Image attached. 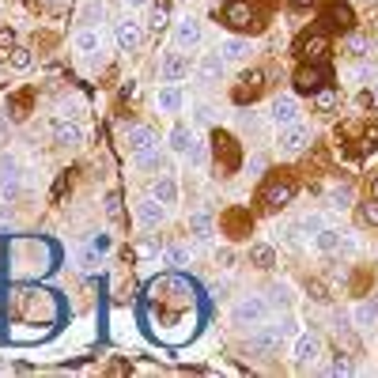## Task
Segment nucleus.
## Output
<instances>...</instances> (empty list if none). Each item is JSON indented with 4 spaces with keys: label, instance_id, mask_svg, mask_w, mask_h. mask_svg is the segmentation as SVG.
Returning a JSON list of instances; mask_svg holds the SVG:
<instances>
[{
    "label": "nucleus",
    "instance_id": "45",
    "mask_svg": "<svg viewBox=\"0 0 378 378\" xmlns=\"http://www.w3.org/2000/svg\"><path fill=\"white\" fill-rule=\"evenodd\" d=\"M106 212L118 216V193H106Z\"/></svg>",
    "mask_w": 378,
    "mask_h": 378
},
{
    "label": "nucleus",
    "instance_id": "6",
    "mask_svg": "<svg viewBox=\"0 0 378 378\" xmlns=\"http://www.w3.org/2000/svg\"><path fill=\"white\" fill-rule=\"evenodd\" d=\"M292 355H295L299 367H310V363H314L318 355H321V337H318V333H299Z\"/></svg>",
    "mask_w": 378,
    "mask_h": 378
},
{
    "label": "nucleus",
    "instance_id": "35",
    "mask_svg": "<svg viewBox=\"0 0 378 378\" xmlns=\"http://www.w3.org/2000/svg\"><path fill=\"white\" fill-rule=\"evenodd\" d=\"M216 151H219V155H224V159H231V163H239L235 140H231V137H224V132H216Z\"/></svg>",
    "mask_w": 378,
    "mask_h": 378
},
{
    "label": "nucleus",
    "instance_id": "29",
    "mask_svg": "<svg viewBox=\"0 0 378 378\" xmlns=\"http://www.w3.org/2000/svg\"><path fill=\"white\" fill-rule=\"evenodd\" d=\"M314 110H318V114H333V110H337V91H333V87L314 91Z\"/></svg>",
    "mask_w": 378,
    "mask_h": 378
},
{
    "label": "nucleus",
    "instance_id": "47",
    "mask_svg": "<svg viewBox=\"0 0 378 378\" xmlns=\"http://www.w3.org/2000/svg\"><path fill=\"white\" fill-rule=\"evenodd\" d=\"M121 4H129V8H144L148 0H121Z\"/></svg>",
    "mask_w": 378,
    "mask_h": 378
},
{
    "label": "nucleus",
    "instance_id": "39",
    "mask_svg": "<svg viewBox=\"0 0 378 378\" xmlns=\"http://www.w3.org/2000/svg\"><path fill=\"white\" fill-rule=\"evenodd\" d=\"M360 212H363V224H371V227H378V201L371 197L367 205H360Z\"/></svg>",
    "mask_w": 378,
    "mask_h": 378
},
{
    "label": "nucleus",
    "instance_id": "1",
    "mask_svg": "<svg viewBox=\"0 0 378 378\" xmlns=\"http://www.w3.org/2000/svg\"><path fill=\"white\" fill-rule=\"evenodd\" d=\"M269 310H273V303L265 295H246L235 303L231 318H235V326H261V321L269 318Z\"/></svg>",
    "mask_w": 378,
    "mask_h": 378
},
{
    "label": "nucleus",
    "instance_id": "17",
    "mask_svg": "<svg viewBox=\"0 0 378 378\" xmlns=\"http://www.w3.org/2000/svg\"><path fill=\"white\" fill-rule=\"evenodd\" d=\"M340 239H344V231L337 227H321L310 235V246H314L318 253H340Z\"/></svg>",
    "mask_w": 378,
    "mask_h": 378
},
{
    "label": "nucleus",
    "instance_id": "10",
    "mask_svg": "<svg viewBox=\"0 0 378 378\" xmlns=\"http://www.w3.org/2000/svg\"><path fill=\"white\" fill-rule=\"evenodd\" d=\"M224 69H227V61L219 57V53H205V57L197 61V80L201 84H219L224 80Z\"/></svg>",
    "mask_w": 378,
    "mask_h": 378
},
{
    "label": "nucleus",
    "instance_id": "34",
    "mask_svg": "<svg viewBox=\"0 0 378 378\" xmlns=\"http://www.w3.org/2000/svg\"><path fill=\"white\" fill-rule=\"evenodd\" d=\"M299 227H303V235H314V231L329 227V219L321 216V212H310V216H303V219H299Z\"/></svg>",
    "mask_w": 378,
    "mask_h": 378
},
{
    "label": "nucleus",
    "instance_id": "2",
    "mask_svg": "<svg viewBox=\"0 0 378 378\" xmlns=\"http://www.w3.org/2000/svg\"><path fill=\"white\" fill-rule=\"evenodd\" d=\"M224 23L235 27V30H253V27H261V23H258V12H253L250 0H227V4H224Z\"/></svg>",
    "mask_w": 378,
    "mask_h": 378
},
{
    "label": "nucleus",
    "instance_id": "16",
    "mask_svg": "<svg viewBox=\"0 0 378 378\" xmlns=\"http://www.w3.org/2000/svg\"><path fill=\"white\" fill-rule=\"evenodd\" d=\"M295 50H299V57H307V61L318 64V61H326V53H329V38L326 35H307Z\"/></svg>",
    "mask_w": 378,
    "mask_h": 378
},
{
    "label": "nucleus",
    "instance_id": "41",
    "mask_svg": "<svg viewBox=\"0 0 378 378\" xmlns=\"http://www.w3.org/2000/svg\"><path fill=\"white\" fill-rule=\"evenodd\" d=\"M326 371H329V374H352L355 367H352V360H337V363H329Z\"/></svg>",
    "mask_w": 378,
    "mask_h": 378
},
{
    "label": "nucleus",
    "instance_id": "25",
    "mask_svg": "<svg viewBox=\"0 0 378 378\" xmlns=\"http://www.w3.org/2000/svg\"><path fill=\"white\" fill-rule=\"evenodd\" d=\"M355 326H360V329H367V326H374V321H378V295L374 299H367V303H360V307H355Z\"/></svg>",
    "mask_w": 378,
    "mask_h": 378
},
{
    "label": "nucleus",
    "instance_id": "49",
    "mask_svg": "<svg viewBox=\"0 0 378 378\" xmlns=\"http://www.w3.org/2000/svg\"><path fill=\"white\" fill-rule=\"evenodd\" d=\"M4 132H8V129H4V121H0V140H4Z\"/></svg>",
    "mask_w": 378,
    "mask_h": 378
},
{
    "label": "nucleus",
    "instance_id": "11",
    "mask_svg": "<svg viewBox=\"0 0 378 378\" xmlns=\"http://www.w3.org/2000/svg\"><path fill=\"white\" fill-rule=\"evenodd\" d=\"M53 140H57L61 148H80V144H84V129L76 125V121H69V118H57V121H53Z\"/></svg>",
    "mask_w": 378,
    "mask_h": 378
},
{
    "label": "nucleus",
    "instance_id": "40",
    "mask_svg": "<svg viewBox=\"0 0 378 378\" xmlns=\"http://www.w3.org/2000/svg\"><path fill=\"white\" fill-rule=\"evenodd\" d=\"M151 27H155V30H163V27H166V0H159V4H155V12H151Z\"/></svg>",
    "mask_w": 378,
    "mask_h": 378
},
{
    "label": "nucleus",
    "instance_id": "21",
    "mask_svg": "<svg viewBox=\"0 0 378 378\" xmlns=\"http://www.w3.org/2000/svg\"><path fill=\"white\" fill-rule=\"evenodd\" d=\"M219 57L231 61V64H235V61H246V57H250V42H246V38H224Z\"/></svg>",
    "mask_w": 378,
    "mask_h": 378
},
{
    "label": "nucleus",
    "instance_id": "44",
    "mask_svg": "<svg viewBox=\"0 0 378 378\" xmlns=\"http://www.w3.org/2000/svg\"><path fill=\"white\" fill-rule=\"evenodd\" d=\"M197 121L208 125V121H212V106H197Z\"/></svg>",
    "mask_w": 378,
    "mask_h": 378
},
{
    "label": "nucleus",
    "instance_id": "18",
    "mask_svg": "<svg viewBox=\"0 0 378 378\" xmlns=\"http://www.w3.org/2000/svg\"><path fill=\"white\" fill-rule=\"evenodd\" d=\"M163 84H178V80H185V72H189V61L182 57V53H166L163 57Z\"/></svg>",
    "mask_w": 378,
    "mask_h": 378
},
{
    "label": "nucleus",
    "instance_id": "27",
    "mask_svg": "<svg viewBox=\"0 0 378 378\" xmlns=\"http://www.w3.org/2000/svg\"><path fill=\"white\" fill-rule=\"evenodd\" d=\"M103 16H106V4H103V0H87V4L80 8V23H84V27L103 23Z\"/></svg>",
    "mask_w": 378,
    "mask_h": 378
},
{
    "label": "nucleus",
    "instance_id": "22",
    "mask_svg": "<svg viewBox=\"0 0 378 378\" xmlns=\"http://www.w3.org/2000/svg\"><path fill=\"white\" fill-rule=\"evenodd\" d=\"M193 144H197V140H193V132H189L185 125H174V129H171V137H166V148L178 151V155H185L189 148H193Z\"/></svg>",
    "mask_w": 378,
    "mask_h": 378
},
{
    "label": "nucleus",
    "instance_id": "26",
    "mask_svg": "<svg viewBox=\"0 0 378 378\" xmlns=\"http://www.w3.org/2000/svg\"><path fill=\"white\" fill-rule=\"evenodd\" d=\"M250 261L258 265V269H273L276 265V250L269 242H258V246H250Z\"/></svg>",
    "mask_w": 378,
    "mask_h": 378
},
{
    "label": "nucleus",
    "instance_id": "3",
    "mask_svg": "<svg viewBox=\"0 0 378 378\" xmlns=\"http://www.w3.org/2000/svg\"><path fill=\"white\" fill-rule=\"evenodd\" d=\"M310 137H314V129L303 125V121H295V125H284V129H280L276 148H280V155H299V151L310 144Z\"/></svg>",
    "mask_w": 378,
    "mask_h": 378
},
{
    "label": "nucleus",
    "instance_id": "15",
    "mask_svg": "<svg viewBox=\"0 0 378 378\" xmlns=\"http://www.w3.org/2000/svg\"><path fill=\"white\" fill-rule=\"evenodd\" d=\"M125 140H129V148H132V151H148V148H159V132H155V129H148V125H129Z\"/></svg>",
    "mask_w": 378,
    "mask_h": 378
},
{
    "label": "nucleus",
    "instance_id": "48",
    "mask_svg": "<svg viewBox=\"0 0 378 378\" xmlns=\"http://www.w3.org/2000/svg\"><path fill=\"white\" fill-rule=\"evenodd\" d=\"M371 197H374V201H378V178H374V182H371Z\"/></svg>",
    "mask_w": 378,
    "mask_h": 378
},
{
    "label": "nucleus",
    "instance_id": "33",
    "mask_svg": "<svg viewBox=\"0 0 378 378\" xmlns=\"http://www.w3.org/2000/svg\"><path fill=\"white\" fill-rule=\"evenodd\" d=\"M132 159H137V171H155V166H159V148L132 151Z\"/></svg>",
    "mask_w": 378,
    "mask_h": 378
},
{
    "label": "nucleus",
    "instance_id": "20",
    "mask_svg": "<svg viewBox=\"0 0 378 378\" xmlns=\"http://www.w3.org/2000/svg\"><path fill=\"white\" fill-rule=\"evenodd\" d=\"M189 227H193V235L201 239V242H208V239L216 235V224H212V212H208V208H197L193 219H189Z\"/></svg>",
    "mask_w": 378,
    "mask_h": 378
},
{
    "label": "nucleus",
    "instance_id": "32",
    "mask_svg": "<svg viewBox=\"0 0 378 378\" xmlns=\"http://www.w3.org/2000/svg\"><path fill=\"white\" fill-rule=\"evenodd\" d=\"M348 201H352V185H333L329 189V208H348Z\"/></svg>",
    "mask_w": 378,
    "mask_h": 378
},
{
    "label": "nucleus",
    "instance_id": "24",
    "mask_svg": "<svg viewBox=\"0 0 378 378\" xmlns=\"http://www.w3.org/2000/svg\"><path fill=\"white\" fill-rule=\"evenodd\" d=\"M72 50H76V53H84V57H87V53H95V50H98L95 27H80V30H76V35H72Z\"/></svg>",
    "mask_w": 378,
    "mask_h": 378
},
{
    "label": "nucleus",
    "instance_id": "4",
    "mask_svg": "<svg viewBox=\"0 0 378 378\" xmlns=\"http://www.w3.org/2000/svg\"><path fill=\"white\" fill-rule=\"evenodd\" d=\"M326 27L329 30H355V12L348 8V0H329V8H326Z\"/></svg>",
    "mask_w": 378,
    "mask_h": 378
},
{
    "label": "nucleus",
    "instance_id": "28",
    "mask_svg": "<svg viewBox=\"0 0 378 378\" xmlns=\"http://www.w3.org/2000/svg\"><path fill=\"white\" fill-rule=\"evenodd\" d=\"M344 50H348V57H363V53L371 50V42H367L360 30H348V35H344Z\"/></svg>",
    "mask_w": 378,
    "mask_h": 378
},
{
    "label": "nucleus",
    "instance_id": "46",
    "mask_svg": "<svg viewBox=\"0 0 378 378\" xmlns=\"http://www.w3.org/2000/svg\"><path fill=\"white\" fill-rule=\"evenodd\" d=\"M287 4H292V8H310L314 0H287Z\"/></svg>",
    "mask_w": 378,
    "mask_h": 378
},
{
    "label": "nucleus",
    "instance_id": "43",
    "mask_svg": "<svg viewBox=\"0 0 378 378\" xmlns=\"http://www.w3.org/2000/svg\"><path fill=\"white\" fill-rule=\"evenodd\" d=\"M0 46H4V50H12V46H16V35H12L8 27H0Z\"/></svg>",
    "mask_w": 378,
    "mask_h": 378
},
{
    "label": "nucleus",
    "instance_id": "9",
    "mask_svg": "<svg viewBox=\"0 0 378 378\" xmlns=\"http://www.w3.org/2000/svg\"><path fill=\"white\" fill-rule=\"evenodd\" d=\"M280 344H284L280 329H276V326H265V321H261L258 333H253V340H250V348L258 352V355H273L276 348H280Z\"/></svg>",
    "mask_w": 378,
    "mask_h": 378
},
{
    "label": "nucleus",
    "instance_id": "37",
    "mask_svg": "<svg viewBox=\"0 0 378 378\" xmlns=\"http://www.w3.org/2000/svg\"><path fill=\"white\" fill-rule=\"evenodd\" d=\"M292 299H295V292H292V287H287V284H276V287H273V299H269V303H276V307H292Z\"/></svg>",
    "mask_w": 378,
    "mask_h": 378
},
{
    "label": "nucleus",
    "instance_id": "23",
    "mask_svg": "<svg viewBox=\"0 0 378 378\" xmlns=\"http://www.w3.org/2000/svg\"><path fill=\"white\" fill-rule=\"evenodd\" d=\"M159 110L163 114H178V110H182V91H178V84L159 87Z\"/></svg>",
    "mask_w": 378,
    "mask_h": 378
},
{
    "label": "nucleus",
    "instance_id": "42",
    "mask_svg": "<svg viewBox=\"0 0 378 378\" xmlns=\"http://www.w3.org/2000/svg\"><path fill=\"white\" fill-rule=\"evenodd\" d=\"M0 171H4V174H19V163L12 159V155H0Z\"/></svg>",
    "mask_w": 378,
    "mask_h": 378
},
{
    "label": "nucleus",
    "instance_id": "30",
    "mask_svg": "<svg viewBox=\"0 0 378 378\" xmlns=\"http://www.w3.org/2000/svg\"><path fill=\"white\" fill-rule=\"evenodd\" d=\"M19 189H23V185H19V174H4V178H0V201L12 205L19 197Z\"/></svg>",
    "mask_w": 378,
    "mask_h": 378
},
{
    "label": "nucleus",
    "instance_id": "8",
    "mask_svg": "<svg viewBox=\"0 0 378 378\" xmlns=\"http://www.w3.org/2000/svg\"><path fill=\"white\" fill-rule=\"evenodd\" d=\"M269 118H273V125H295L299 121V103L292 95H276L273 98V106H269Z\"/></svg>",
    "mask_w": 378,
    "mask_h": 378
},
{
    "label": "nucleus",
    "instance_id": "38",
    "mask_svg": "<svg viewBox=\"0 0 378 378\" xmlns=\"http://www.w3.org/2000/svg\"><path fill=\"white\" fill-rule=\"evenodd\" d=\"M276 329H280V337H284V340H287V337H292V340L299 337V321H295L292 314H284L280 321H276Z\"/></svg>",
    "mask_w": 378,
    "mask_h": 378
},
{
    "label": "nucleus",
    "instance_id": "7",
    "mask_svg": "<svg viewBox=\"0 0 378 378\" xmlns=\"http://www.w3.org/2000/svg\"><path fill=\"white\" fill-rule=\"evenodd\" d=\"M166 219V205L163 201H155V197H144V201L137 205V224L144 231H155Z\"/></svg>",
    "mask_w": 378,
    "mask_h": 378
},
{
    "label": "nucleus",
    "instance_id": "50",
    "mask_svg": "<svg viewBox=\"0 0 378 378\" xmlns=\"http://www.w3.org/2000/svg\"><path fill=\"white\" fill-rule=\"evenodd\" d=\"M374 98H378V84H374Z\"/></svg>",
    "mask_w": 378,
    "mask_h": 378
},
{
    "label": "nucleus",
    "instance_id": "19",
    "mask_svg": "<svg viewBox=\"0 0 378 378\" xmlns=\"http://www.w3.org/2000/svg\"><path fill=\"white\" fill-rule=\"evenodd\" d=\"M151 197H155V201H163L166 208L178 205V182H174L171 174H159V178L151 182Z\"/></svg>",
    "mask_w": 378,
    "mask_h": 378
},
{
    "label": "nucleus",
    "instance_id": "36",
    "mask_svg": "<svg viewBox=\"0 0 378 378\" xmlns=\"http://www.w3.org/2000/svg\"><path fill=\"white\" fill-rule=\"evenodd\" d=\"M163 261L166 265H189V250L185 246H166L163 250Z\"/></svg>",
    "mask_w": 378,
    "mask_h": 378
},
{
    "label": "nucleus",
    "instance_id": "14",
    "mask_svg": "<svg viewBox=\"0 0 378 378\" xmlns=\"http://www.w3.org/2000/svg\"><path fill=\"white\" fill-rule=\"evenodd\" d=\"M140 42H144V27L137 23V19H121L118 23V46L125 53H137Z\"/></svg>",
    "mask_w": 378,
    "mask_h": 378
},
{
    "label": "nucleus",
    "instance_id": "13",
    "mask_svg": "<svg viewBox=\"0 0 378 378\" xmlns=\"http://www.w3.org/2000/svg\"><path fill=\"white\" fill-rule=\"evenodd\" d=\"M201 38H205V30H201V23H197V19H178L174 42H178L182 50H197V46H201Z\"/></svg>",
    "mask_w": 378,
    "mask_h": 378
},
{
    "label": "nucleus",
    "instance_id": "5",
    "mask_svg": "<svg viewBox=\"0 0 378 378\" xmlns=\"http://www.w3.org/2000/svg\"><path fill=\"white\" fill-rule=\"evenodd\" d=\"M292 197H295V185L287 182V178H273V182L261 189V205L265 208H284Z\"/></svg>",
    "mask_w": 378,
    "mask_h": 378
},
{
    "label": "nucleus",
    "instance_id": "31",
    "mask_svg": "<svg viewBox=\"0 0 378 378\" xmlns=\"http://www.w3.org/2000/svg\"><path fill=\"white\" fill-rule=\"evenodd\" d=\"M8 69H12V72H27L30 69V53L12 46V50H8Z\"/></svg>",
    "mask_w": 378,
    "mask_h": 378
},
{
    "label": "nucleus",
    "instance_id": "12",
    "mask_svg": "<svg viewBox=\"0 0 378 378\" xmlns=\"http://www.w3.org/2000/svg\"><path fill=\"white\" fill-rule=\"evenodd\" d=\"M321 80H326V76H321L318 64H303V69L295 72V80H292V84H295V91H299V95H314V91H321V87H326Z\"/></svg>",
    "mask_w": 378,
    "mask_h": 378
}]
</instances>
